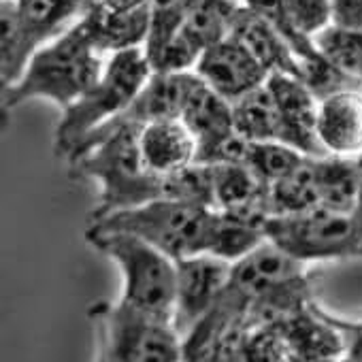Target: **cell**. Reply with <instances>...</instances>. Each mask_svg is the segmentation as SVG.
I'll use <instances>...</instances> for the list:
<instances>
[{
  "instance_id": "6da1fadb",
  "label": "cell",
  "mask_w": 362,
  "mask_h": 362,
  "mask_svg": "<svg viewBox=\"0 0 362 362\" xmlns=\"http://www.w3.org/2000/svg\"><path fill=\"white\" fill-rule=\"evenodd\" d=\"M141 128L107 122L86 134L66 158L75 175L100 184L98 207L90 220L166 197V175L151 170L143 158Z\"/></svg>"
},
{
  "instance_id": "7a4b0ae2",
  "label": "cell",
  "mask_w": 362,
  "mask_h": 362,
  "mask_svg": "<svg viewBox=\"0 0 362 362\" xmlns=\"http://www.w3.org/2000/svg\"><path fill=\"white\" fill-rule=\"evenodd\" d=\"M100 54L92 26L81 16L33 54L20 81L3 88V107H16L28 98H49L62 109L71 107L103 75Z\"/></svg>"
},
{
  "instance_id": "3957f363",
  "label": "cell",
  "mask_w": 362,
  "mask_h": 362,
  "mask_svg": "<svg viewBox=\"0 0 362 362\" xmlns=\"http://www.w3.org/2000/svg\"><path fill=\"white\" fill-rule=\"evenodd\" d=\"M216 218V209L162 197L132 209L90 220V228L136 235L170 258L181 260L207 252Z\"/></svg>"
},
{
  "instance_id": "277c9868",
  "label": "cell",
  "mask_w": 362,
  "mask_h": 362,
  "mask_svg": "<svg viewBox=\"0 0 362 362\" xmlns=\"http://www.w3.org/2000/svg\"><path fill=\"white\" fill-rule=\"evenodd\" d=\"M153 69L143 47H130L109 58L98 81L64 109L56 130V153L69 158L75 145L94 128L117 117L141 92Z\"/></svg>"
},
{
  "instance_id": "5b68a950",
  "label": "cell",
  "mask_w": 362,
  "mask_h": 362,
  "mask_svg": "<svg viewBox=\"0 0 362 362\" xmlns=\"http://www.w3.org/2000/svg\"><path fill=\"white\" fill-rule=\"evenodd\" d=\"M92 247L117 262L124 277L122 298L149 313L170 317L177 296V260L143 241L136 235L122 230H86Z\"/></svg>"
},
{
  "instance_id": "8992f818",
  "label": "cell",
  "mask_w": 362,
  "mask_h": 362,
  "mask_svg": "<svg viewBox=\"0 0 362 362\" xmlns=\"http://www.w3.org/2000/svg\"><path fill=\"white\" fill-rule=\"evenodd\" d=\"M90 0H3L0 7V77L3 88L24 75L33 54L62 35L66 24L83 16Z\"/></svg>"
},
{
  "instance_id": "52a82bcc",
  "label": "cell",
  "mask_w": 362,
  "mask_h": 362,
  "mask_svg": "<svg viewBox=\"0 0 362 362\" xmlns=\"http://www.w3.org/2000/svg\"><path fill=\"white\" fill-rule=\"evenodd\" d=\"M92 313L103 322V360L173 362L184 360V337L170 317L139 309L124 298L98 303Z\"/></svg>"
},
{
  "instance_id": "ba28073f",
  "label": "cell",
  "mask_w": 362,
  "mask_h": 362,
  "mask_svg": "<svg viewBox=\"0 0 362 362\" xmlns=\"http://www.w3.org/2000/svg\"><path fill=\"white\" fill-rule=\"evenodd\" d=\"M267 239L300 262L362 256V233L354 214L313 207L292 216H273Z\"/></svg>"
},
{
  "instance_id": "9c48e42d",
  "label": "cell",
  "mask_w": 362,
  "mask_h": 362,
  "mask_svg": "<svg viewBox=\"0 0 362 362\" xmlns=\"http://www.w3.org/2000/svg\"><path fill=\"white\" fill-rule=\"evenodd\" d=\"M233 262L214 254H194L177 260V296L173 324L186 337L218 303L230 279Z\"/></svg>"
},
{
  "instance_id": "30bf717a",
  "label": "cell",
  "mask_w": 362,
  "mask_h": 362,
  "mask_svg": "<svg viewBox=\"0 0 362 362\" xmlns=\"http://www.w3.org/2000/svg\"><path fill=\"white\" fill-rule=\"evenodd\" d=\"M194 71L207 86H211L230 103L264 86L271 75L233 35L209 45L199 58Z\"/></svg>"
},
{
  "instance_id": "8fae6325",
  "label": "cell",
  "mask_w": 362,
  "mask_h": 362,
  "mask_svg": "<svg viewBox=\"0 0 362 362\" xmlns=\"http://www.w3.org/2000/svg\"><path fill=\"white\" fill-rule=\"evenodd\" d=\"M267 86L271 88L279 109L281 141L307 156H328L317 136V94L303 79L286 73H271Z\"/></svg>"
},
{
  "instance_id": "7c38bea8",
  "label": "cell",
  "mask_w": 362,
  "mask_h": 362,
  "mask_svg": "<svg viewBox=\"0 0 362 362\" xmlns=\"http://www.w3.org/2000/svg\"><path fill=\"white\" fill-rule=\"evenodd\" d=\"M303 264L305 262L292 258L290 254H286L281 247H277L273 241L267 239L247 256L233 262V271L226 288L239 300H243L250 311V305L264 292L281 284L307 277Z\"/></svg>"
},
{
  "instance_id": "4fadbf2b",
  "label": "cell",
  "mask_w": 362,
  "mask_h": 362,
  "mask_svg": "<svg viewBox=\"0 0 362 362\" xmlns=\"http://www.w3.org/2000/svg\"><path fill=\"white\" fill-rule=\"evenodd\" d=\"M201 77L197 71L186 73H151L147 83L134 100L113 119L115 124H151L158 119H173L181 115L188 94ZM107 124V122H105Z\"/></svg>"
},
{
  "instance_id": "5bb4252c",
  "label": "cell",
  "mask_w": 362,
  "mask_h": 362,
  "mask_svg": "<svg viewBox=\"0 0 362 362\" xmlns=\"http://www.w3.org/2000/svg\"><path fill=\"white\" fill-rule=\"evenodd\" d=\"M317 136L328 153L360 156L362 153V92L356 88H339L320 98Z\"/></svg>"
},
{
  "instance_id": "9a60e30c",
  "label": "cell",
  "mask_w": 362,
  "mask_h": 362,
  "mask_svg": "<svg viewBox=\"0 0 362 362\" xmlns=\"http://www.w3.org/2000/svg\"><path fill=\"white\" fill-rule=\"evenodd\" d=\"M179 119L197 139V162H203L222 141L237 132L233 103L218 94L203 79H199L188 94Z\"/></svg>"
},
{
  "instance_id": "2e32d148",
  "label": "cell",
  "mask_w": 362,
  "mask_h": 362,
  "mask_svg": "<svg viewBox=\"0 0 362 362\" xmlns=\"http://www.w3.org/2000/svg\"><path fill=\"white\" fill-rule=\"evenodd\" d=\"M277 326L284 334V341L290 351V360H334L337 356L345 354V339L337 326H332L317 303H311L303 311L294 313L292 317L284 320Z\"/></svg>"
},
{
  "instance_id": "e0dca14e",
  "label": "cell",
  "mask_w": 362,
  "mask_h": 362,
  "mask_svg": "<svg viewBox=\"0 0 362 362\" xmlns=\"http://www.w3.org/2000/svg\"><path fill=\"white\" fill-rule=\"evenodd\" d=\"M230 35L237 37L269 73H286L303 79V64L279 30L247 5L239 7Z\"/></svg>"
},
{
  "instance_id": "ac0fdd59",
  "label": "cell",
  "mask_w": 362,
  "mask_h": 362,
  "mask_svg": "<svg viewBox=\"0 0 362 362\" xmlns=\"http://www.w3.org/2000/svg\"><path fill=\"white\" fill-rule=\"evenodd\" d=\"M141 151L151 170L173 175L197 162V139L179 117L158 119L141 128Z\"/></svg>"
},
{
  "instance_id": "d6986e66",
  "label": "cell",
  "mask_w": 362,
  "mask_h": 362,
  "mask_svg": "<svg viewBox=\"0 0 362 362\" xmlns=\"http://www.w3.org/2000/svg\"><path fill=\"white\" fill-rule=\"evenodd\" d=\"M88 18L96 45L100 52H124L130 47H143L149 30V0L145 5L113 11L98 3H90L83 11Z\"/></svg>"
},
{
  "instance_id": "ffe728a7",
  "label": "cell",
  "mask_w": 362,
  "mask_h": 362,
  "mask_svg": "<svg viewBox=\"0 0 362 362\" xmlns=\"http://www.w3.org/2000/svg\"><path fill=\"white\" fill-rule=\"evenodd\" d=\"M362 186V164L358 156H322L317 158V201L320 207L354 214Z\"/></svg>"
},
{
  "instance_id": "44dd1931",
  "label": "cell",
  "mask_w": 362,
  "mask_h": 362,
  "mask_svg": "<svg viewBox=\"0 0 362 362\" xmlns=\"http://www.w3.org/2000/svg\"><path fill=\"white\" fill-rule=\"evenodd\" d=\"M235 128L250 141H281V117L271 88L264 83L233 103Z\"/></svg>"
},
{
  "instance_id": "7402d4cb",
  "label": "cell",
  "mask_w": 362,
  "mask_h": 362,
  "mask_svg": "<svg viewBox=\"0 0 362 362\" xmlns=\"http://www.w3.org/2000/svg\"><path fill=\"white\" fill-rule=\"evenodd\" d=\"M269 197L275 216H292L317 207V158L305 156L286 177L271 184Z\"/></svg>"
},
{
  "instance_id": "603a6c76",
  "label": "cell",
  "mask_w": 362,
  "mask_h": 362,
  "mask_svg": "<svg viewBox=\"0 0 362 362\" xmlns=\"http://www.w3.org/2000/svg\"><path fill=\"white\" fill-rule=\"evenodd\" d=\"M237 9L239 5H235V0H186L181 28L207 49L230 35Z\"/></svg>"
},
{
  "instance_id": "cb8c5ba5",
  "label": "cell",
  "mask_w": 362,
  "mask_h": 362,
  "mask_svg": "<svg viewBox=\"0 0 362 362\" xmlns=\"http://www.w3.org/2000/svg\"><path fill=\"white\" fill-rule=\"evenodd\" d=\"M320 54L349 81H362V30L328 24L313 37Z\"/></svg>"
},
{
  "instance_id": "d4e9b609",
  "label": "cell",
  "mask_w": 362,
  "mask_h": 362,
  "mask_svg": "<svg viewBox=\"0 0 362 362\" xmlns=\"http://www.w3.org/2000/svg\"><path fill=\"white\" fill-rule=\"evenodd\" d=\"M264 241H267V233L262 228L218 211L207 254H214L228 262H237Z\"/></svg>"
},
{
  "instance_id": "484cf974",
  "label": "cell",
  "mask_w": 362,
  "mask_h": 362,
  "mask_svg": "<svg viewBox=\"0 0 362 362\" xmlns=\"http://www.w3.org/2000/svg\"><path fill=\"white\" fill-rule=\"evenodd\" d=\"M305 156L284 141H250L245 164L271 186L286 177Z\"/></svg>"
},
{
  "instance_id": "4316f807",
  "label": "cell",
  "mask_w": 362,
  "mask_h": 362,
  "mask_svg": "<svg viewBox=\"0 0 362 362\" xmlns=\"http://www.w3.org/2000/svg\"><path fill=\"white\" fill-rule=\"evenodd\" d=\"M186 0H149V30L143 45L147 60L151 62L166 43L184 26Z\"/></svg>"
},
{
  "instance_id": "83f0119b",
  "label": "cell",
  "mask_w": 362,
  "mask_h": 362,
  "mask_svg": "<svg viewBox=\"0 0 362 362\" xmlns=\"http://www.w3.org/2000/svg\"><path fill=\"white\" fill-rule=\"evenodd\" d=\"M290 360L288 345L277 326H252L243 362H279Z\"/></svg>"
},
{
  "instance_id": "f1b7e54d",
  "label": "cell",
  "mask_w": 362,
  "mask_h": 362,
  "mask_svg": "<svg viewBox=\"0 0 362 362\" xmlns=\"http://www.w3.org/2000/svg\"><path fill=\"white\" fill-rule=\"evenodd\" d=\"M322 313L343 334V339H345V360L362 362V322L343 320V317H337V315H332V313H328L324 309H322Z\"/></svg>"
},
{
  "instance_id": "f546056e",
  "label": "cell",
  "mask_w": 362,
  "mask_h": 362,
  "mask_svg": "<svg viewBox=\"0 0 362 362\" xmlns=\"http://www.w3.org/2000/svg\"><path fill=\"white\" fill-rule=\"evenodd\" d=\"M332 24L362 30V0H330Z\"/></svg>"
},
{
  "instance_id": "4dcf8cb0",
  "label": "cell",
  "mask_w": 362,
  "mask_h": 362,
  "mask_svg": "<svg viewBox=\"0 0 362 362\" xmlns=\"http://www.w3.org/2000/svg\"><path fill=\"white\" fill-rule=\"evenodd\" d=\"M354 216H356V222H358V226H360V233H362V186H360V199H358V205H356V211H354Z\"/></svg>"
},
{
  "instance_id": "1f68e13d",
  "label": "cell",
  "mask_w": 362,
  "mask_h": 362,
  "mask_svg": "<svg viewBox=\"0 0 362 362\" xmlns=\"http://www.w3.org/2000/svg\"><path fill=\"white\" fill-rule=\"evenodd\" d=\"M358 160H360V164H362V153H360V156H358Z\"/></svg>"
}]
</instances>
